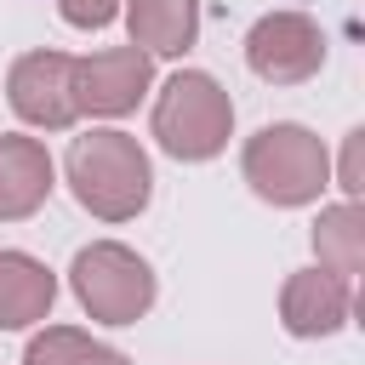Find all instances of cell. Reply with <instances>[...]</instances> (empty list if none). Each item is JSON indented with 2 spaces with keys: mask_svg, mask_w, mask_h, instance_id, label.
<instances>
[{
  "mask_svg": "<svg viewBox=\"0 0 365 365\" xmlns=\"http://www.w3.org/2000/svg\"><path fill=\"white\" fill-rule=\"evenodd\" d=\"M63 171H68L74 200L97 222H131L154 194V165H148L143 143L120 125H97L86 137H74Z\"/></svg>",
  "mask_w": 365,
  "mask_h": 365,
  "instance_id": "obj_1",
  "label": "cell"
},
{
  "mask_svg": "<svg viewBox=\"0 0 365 365\" xmlns=\"http://www.w3.org/2000/svg\"><path fill=\"white\" fill-rule=\"evenodd\" d=\"M228 137H234V97L205 68H177L154 97V143L171 160L200 165L217 160Z\"/></svg>",
  "mask_w": 365,
  "mask_h": 365,
  "instance_id": "obj_2",
  "label": "cell"
},
{
  "mask_svg": "<svg viewBox=\"0 0 365 365\" xmlns=\"http://www.w3.org/2000/svg\"><path fill=\"white\" fill-rule=\"evenodd\" d=\"M240 171H245V182H251L257 200L291 211V205H314L319 200V188L331 182V154H325V143L308 125L274 120L257 137H245Z\"/></svg>",
  "mask_w": 365,
  "mask_h": 365,
  "instance_id": "obj_3",
  "label": "cell"
},
{
  "mask_svg": "<svg viewBox=\"0 0 365 365\" xmlns=\"http://www.w3.org/2000/svg\"><path fill=\"white\" fill-rule=\"evenodd\" d=\"M68 285H74V302L91 319H103V325H137L154 308V297H160L154 268L131 245H120V240L80 245L74 262H68Z\"/></svg>",
  "mask_w": 365,
  "mask_h": 365,
  "instance_id": "obj_4",
  "label": "cell"
},
{
  "mask_svg": "<svg viewBox=\"0 0 365 365\" xmlns=\"http://www.w3.org/2000/svg\"><path fill=\"white\" fill-rule=\"evenodd\" d=\"M245 68L268 86H302L325 68V29L308 11H268L245 34Z\"/></svg>",
  "mask_w": 365,
  "mask_h": 365,
  "instance_id": "obj_5",
  "label": "cell"
},
{
  "mask_svg": "<svg viewBox=\"0 0 365 365\" xmlns=\"http://www.w3.org/2000/svg\"><path fill=\"white\" fill-rule=\"evenodd\" d=\"M154 80V57L143 46H108V51H91V57H74L68 68V91H74V114H91V120H120L143 103Z\"/></svg>",
  "mask_w": 365,
  "mask_h": 365,
  "instance_id": "obj_6",
  "label": "cell"
},
{
  "mask_svg": "<svg viewBox=\"0 0 365 365\" xmlns=\"http://www.w3.org/2000/svg\"><path fill=\"white\" fill-rule=\"evenodd\" d=\"M68 68L74 57L68 51H23L6 74V103L23 125L34 131H68L80 114H74V91H68Z\"/></svg>",
  "mask_w": 365,
  "mask_h": 365,
  "instance_id": "obj_7",
  "label": "cell"
},
{
  "mask_svg": "<svg viewBox=\"0 0 365 365\" xmlns=\"http://www.w3.org/2000/svg\"><path fill=\"white\" fill-rule=\"evenodd\" d=\"M354 314V279L331 268H297L279 291V319L291 336H336Z\"/></svg>",
  "mask_w": 365,
  "mask_h": 365,
  "instance_id": "obj_8",
  "label": "cell"
},
{
  "mask_svg": "<svg viewBox=\"0 0 365 365\" xmlns=\"http://www.w3.org/2000/svg\"><path fill=\"white\" fill-rule=\"evenodd\" d=\"M51 177H57V165H51L40 137L0 131V222L34 217L51 200Z\"/></svg>",
  "mask_w": 365,
  "mask_h": 365,
  "instance_id": "obj_9",
  "label": "cell"
},
{
  "mask_svg": "<svg viewBox=\"0 0 365 365\" xmlns=\"http://www.w3.org/2000/svg\"><path fill=\"white\" fill-rule=\"evenodd\" d=\"M57 274L29 251H0V331H23L51 319Z\"/></svg>",
  "mask_w": 365,
  "mask_h": 365,
  "instance_id": "obj_10",
  "label": "cell"
},
{
  "mask_svg": "<svg viewBox=\"0 0 365 365\" xmlns=\"http://www.w3.org/2000/svg\"><path fill=\"white\" fill-rule=\"evenodd\" d=\"M125 29L148 57H182L200 34V0H125Z\"/></svg>",
  "mask_w": 365,
  "mask_h": 365,
  "instance_id": "obj_11",
  "label": "cell"
},
{
  "mask_svg": "<svg viewBox=\"0 0 365 365\" xmlns=\"http://www.w3.org/2000/svg\"><path fill=\"white\" fill-rule=\"evenodd\" d=\"M314 257H319V268H331L342 279H354L365 268V211H359V200H342V205L319 211V222H314Z\"/></svg>",
  "mask_w": 365,
  "mask_h": 365,
  "instance_id": "obj_12",
  "label": "cell"
},
{
  "mask_svg": "<svg viewBox=\"0 0 365 365\" xmlns=\"http://www.w3.org/2000/svg\"><path fill=\"white\" fill-rule=\"evenodd\" d=\"M23 365H137V359H125V354L108 348V342H91V336L74 331V325H46V331L29 336Z\"/></svg>",
  "mask_w": 365,
  "mask_h": 365,
  "instance_id": "obj_13",
  "label": "cell"
},
{
  "mask_svg": "<svg viewBox=\"0 0 365 365\" xmlns=\"http://www.w3.org/2000/svg\"><path fill=\"white\" fill-rule=\"evenodd\" d=\"M336 188L348 200L365 194V131H348L342 137V160H336Z\"/></svg>",
  "mask_w": 365,
  "mask_h": 365,
  "instance_id": "obj_14",
  "label": "cell"
},
{
  "mask_svg": "<svg viewBox=\"0 0 365 365\" xmlns=\"http://www.w3.org/2000/svg\"><path fill=\"white\" fill-rule=\"evenodd\" d=\"M57 11L74 29H108L120 17V0H57Z\"/></svg>",
  "mask_w": 365,
  "mask_h": 365,
  "instance_id": "obj_15",
  "label": "cell"
}]
</instances>
